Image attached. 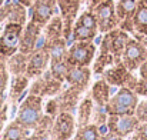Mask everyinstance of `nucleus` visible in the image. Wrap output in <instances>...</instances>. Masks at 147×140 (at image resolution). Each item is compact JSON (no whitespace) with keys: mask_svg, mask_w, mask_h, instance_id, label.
Listing matches in <instances>:
<instances>
[{"mask_svg":"<svg viewBox=\"0 0 147 140\" xmlns=\"http://www.w3.org/2000/svg\"><path fill=\"white\" fill-rule=\"evenodd\" d=\"M30 130H26L24 127H22L17 122H11L9 123L3 132H1V136L0 140H24V137L29 135Z\"/></svg>","mask_w":147,"mask_h":140,"instance_id":"393cba45","label":"nucleus"},{"mask_svg":"<svg viewBox=\"0 0 147 140\" xmlns=\"http://www.w3.org/2000/svg\"><path fill=\"white\" fill-rule=\"evenodd\" d=\"M61 85L63 82L53 77V74L47 69L42 76L34 79V82L30 85L29 93L40 96V97H54L61 92Z\"/></svg>","mask_w":147,"mask_h":140,"instance_id":"0eeeda50","label":"nucleus"},{"mask_svg":"<svg viewBox=\"0 0 147 140\" xmlns=\"http://www.w3.org/2000/svg\"><path fill=\"white\" fill-rule=\"evenodd\" d=\"M107 117H109V113L106 112V107L104 106H94V110H93V123L97 124V126H101L104 123H107Z\"/></svg>","mask_w":147,"mask_h":140,"instance_id":"473e14b6","label":"nucleus"},{"mask_svg":"<svg viewBox=\"0 0 147 140\" xmlns=\"http://www.w3.org/2000/svg\"><path fill=\"white\" fill-rule=\"evenodd\" d=\"M51 140H54V139H51Z\"/></svg>","mask_w":147,"mask_h":140,"instance_id":"5fc2aeb1","label":"nucleus"},{"mask_svg":"<svg viewBox=\"0 0 147 140\" xmlns=\"http://www.w3.org/2000/svg\"><path fill=\"white\" fill-rule=\"evenodd\" d=\"M24 140H45L42 136H39V135H36L34 132L32 133V135H27L26 137H24Z\"/></svg>","mask_w":147,"mask_h":140,"instance_id":"37998d69","label":"nucleus"},{"mask_svg":"<svg viewBox=\"0 0 147 140\" xmlns=\"http://www.w3.org/2000/svg\"><path fill=\"white\" fill-rule=\"evenodd\" d=\"M0 124H3V123H0Z\"/></svg>","mask_w":147,"mask_h":140,"instance_id":"864d4df0","label":"nucleus"},{"mask_svg":"<svg viewBox=\"0 0 147 140\" xmlns=\"http://www.w3.org/2000/svg\"><path fill=\"white\" fill-rule=\"evenodd\" d=\"M147 59V47L140 43L137 39H131L127 42L126 49L121 54V62L130 72L139 70V67L143 64V62Z\"/></svg>","mask_w":147,"mask_h":140,"instance_id":"1a4fd4ad","label":"nucleus"},{"mask_svg":"<svg viewBox=\"0 0 147 140\" xmlns=\"http://www.w3.org/2000/svg\"><path fill=\"white\" fill-rule=\"evenodd\" d=\"M63 30H64V24H63V17L59 14H54L49 20V23L45 26V37H46V43L50 40L63 37Z\"/></svg>","mask_w":147,"mask_h":140,"instance_id":"5701e85b","label":"nucleus"},{"mask_svg":"<svg viewBox=\"0 0 147 140\" xmlns=\"http://www.w3.org/2000/svg\"><path fill=\"white\" fill-rule=\"evenodd\" d=\"M101 1H104V0H89V10H93L97 4H100Z\"/></svg>","mask_w":147,"mask_h":140,"instance_id":"c03bdc74","label":"nucleus"},{"mask_svg":"<svg viewBox=\"0 0 147 140\" xmlns=\"http://www.w3.org/2000/svg\"><path fill=\"white\" fill-rule=\"evenodd\" d=\"M19 1H20L23 6H26V7H30V6H32V4H33L36 0H19Z\"/></svg>","mask_w":147,"mask_h":140,"instance_id":"49530a36","label":"nucleus"},{"mask_svg":"<svg viewBox=\"0 0 147 140\" xmlns=\"http://www.w3.org/2000/svg\"><path fill=\"white\" fill-rule=\"evenodd\" d=\"M4 7L7 11V22L19 23V24H26L27 13H26V6H23L19 0H7L4 1Z\"/></svg>","mask_w":147,"mask_h":140,"instance_id":"a211bd4d","label":"nucleus"},{"mask_svg":"<svg viewBox=\"0 0 147 140\" xmlns=\"http://www.w3.org/2000/svg\"><path fill=\"white\" fill-rule=\"evenodd\" d=\"M46 47L49 50L50 54V62H54V60H63L66 57V53H67V40L64 37H59V39H54V40H50L46 43Z\"/></svg>","mask_w":147,"mask_h":140,"instance_id":"b1692460","label":"nucleus"},{"mask_svg":"<svg viewBox=\"0 0 147 140\" xmlns=\"http://www.w3.org/2000/svg\"><path fill=\"white\" fill-rule=\"evenodd\" d=\"M57 7V0H36L30 9V20L46 26L49 20L54 16Z\"/></svg>","mask_w":147,"mask_h":140,"instance_id":"4468645a","label":"nucleus"},{"mask_svg":"<svg viewBox=\"0 0 147 140\" xmlns=\"http://www.w3.org/2000/svg\"><path fill=\"white\" fill-rule=\"evenodd\" d=\"M134 92L137 93V96H143L147 97V79H139L137 80V85L134 87Z\"/></svg>","mask_w":147,"mask_h":140,"instance_id":"4c0bfd02","label":"nucleus"},{"mask_svg":"<svg viewBox=\"0 0 147 140\" xmlns=\"http://www.w3.org/2000/svg\"><path fill=\"white\" fill-rule=\"evenodd\" d=\"M43 114H45V112H43V97L29 93V96L19 106V109L16 112L14 122H17L26 130L32 132V130L36 129V126L39 124Z\"/></svg>","mask_w":147,"mask_h":140,"instance_id":"f257e3e1","label":"nucleus"},{"mask_svg":"<svg viewBox=\"0 0 147 140\" xmlns=\"http://www.w3.org/2000/svg\"><path fill=\"white\" fill-rule=\"evenodd\" d=\"M23 24L7 22L1 30L0 36V53L6 57H10L16 51H19L20 37L23 33Z\"/></svg>","mask_w":147,"mask_h":140,"instance_id":"39448f33","label":"nucleus"},{"mask_svg":"<svg viewBox=\"0 0 147 140\" xmlns=\"http://www.w3.org/2000/svg\"><path fill=\"white\" fill-rule=\"evenodd\" d=\"M129 40H130V36L127 32L121 30L120 27L113 29L103 34L100 53H111L116 57H121Z\"/></svg>","mask_w":147,"mask_h":140,"instance_id":"423d86ee","label":"nucleus"},{"mask_svg":"<svg viewBox=\"0 0 147 140\" xmlns=\"http://www.w3.org/2000/svg\"><path fill=\"white\" fill-rule=\"evenodd\" d=\"M134 32L147 34V0H137V9L133 16Z\"/></svg>","mask_w":147,"mask_h":140,"instance_id":"4be33fe9","label":"nucleus"},{"mask_svg":"<svg viewBox=\"0 0 147 140\" xmlns=\"http://www.w3.org/2000/svg\"><path fill=\"white\" fill-rule=\"evenodd\" d=\"M27 62H29V56L27 54H24L22 51H16L14 54L7 57L6 67H7L9 73L13 74V76H16V74H26Z\"/></svg>","mask_w":147,"mask_h":140,"instance_id":"6ab92c4d","label":"nucleus"},{"mask_svg":"<svg viewBox=\"0 0 147 140\" xmlns=\"http://www.w3.org/2000/svg\"><path fill=\"white\" fill-rule=\"evenodd\" d=\"M82 92L69 86L67 89L61 90L57 94V101H59V107L60 112H69V113H74L77 110L79 106V100H80Z\"/></svg>","mask_w":147,"mask_h":140,"instance_id":"dca6fc26","label":"nucleus"},{"mask_svg":"<svg viewBox=\"0 0 147 140\" xmlns=\"http://www.w3.org/2000/svg\"><path fill=\"white\" fill-rule=\"evenodd\" d=\"M76 119L73 113L60 112L53 123L51 139L54 140H70L76 133Z\"/></svg>","mask_w":147,"mask_h":140,"instance_id":"9d476101","label":"nucleus"},{"mask_svg":"<svg viewBox=\"0 0 147 140\" xmlns=\"http://www.w3.org/2000/svg\"><path fill=\"white\" fill-rule=\"evenodd\" d=\"M93 13L97 19V26L100 33H107L113 29L119 27V17L116 14V4L114 0H104L93 9Z\"/></svg>","mask_w":147,"mask_h":140,"instance_id":"20e7f679","label":"nucleus"},{"mask_svg":"<svg viewBox=\"0 0 147 140\" xmlns=\"http://www.w3.org/2000/svg\"><path fill=\"white\" fill-rule=\"evenodd\" d=\"M96 57V45L93 42H74L67 49L66 62L69 66H90Z\"/></svg>","mask_w":147,"mask_h":140,"instance_id":"7ed1b4c3","label":"nucleus"},{"mask_svg":"<svg viewBox=\"0 0 147 140\" xmlns=\"http://www.w3.org/2000/svg\"><path fill=\"white\" fill-rule=\"evenodd\" d=\"M94 106H96V103L93 101V99L90 96L84 97L79 103V106H77V127H82V126L92 123Z\"/></svg>","mask_w":147,"mask_h":140,"instance_id":"aec40b11","label":"nucleus"},{"mask_svg":"<svg viewBox=\"0 0 147 140\" xmlns=\"http://www.w3.org/2000/svg\"><path fill=\"white\" fill-rule=\"evenodd\" d=\"M133 72H130L124 63L120 60V62H116L111 67H107L103 73V79L110 85V86H117V87H126L129 79L131 77Z\"/></svg>","mask_w":147,"mask_h":140,"instance_id":"2eb2a0df","label":"nucleus"},{"mask_svg":"<svg viewBox=\"0 0 147 140\" xmlns=\"http://www.w3.org/2000/svg\"><path fill=\"white\" fill-rule=\"evenodd\" d=\"M0 36H1V29H0Z\"/></svg>","mask_w":147,"mask_h":140,"instance_id":"603ef678","label":"nucleus"},{"mask_svg":"<svg viewBox=\"0 0 147 140\" xmlns=\"http://www.w3.org/2000/svg\"><path fill=\"white\" fill-rule=\"evenodd\" d=\"M121 57H116L111 53H100L97 57H94V64H93V73L94 74H103L104 70L109 66H113L116 62H120Z\"/></svg>","mask_w":147,"mask_h":140,"instance_id":"cd10ccee","label":"nucleus"},{"mask_svg":"<svg viewBox=\"0 0 147 140\" xmlns=\"http://www.w3.org/2000/svg\"><path fill=\"white\" fill-rule=\"evenodd\" d=\"M77 23L86 26V27H90V29H94V30H98V26H97V19L93 13V10H86L83 11L77 19H76Z\"/></svg>","mask_w":147,"mask_h":140,"instance_id":"2f4dec72","label":"nucleus"},{"mask_svg":"<svg viewBox=\"0 0 147 140\" xmlns=\"http://www.w3.org/2000/svg\"><path fill=\"white\" fill-rule=\"evenodd\" d=\"M29 85H30V77L27 74H16L11 77L9 96H10V101L13 103V106H16V103L22 99V96L27 90Z\"/></svg>","mask_w":147,"mask_h":140,"instance_id":"f3484780","label":"nucleus"},{"mask_svg":"<svg viewBox=\"0 0 147 140\" xmlns=\"http://www.w3.org/2000/svg\"><path fill=\"white\" fill-rule=\"evenodd\" d=\"M101 140H124V137L116 135V133H111V132H107L104 136H101Z\"/></svg>","mask_w":147,"mask_h":140,"instance_id":"58836bf2","label":"nucleus"},{"mask_svg":"<svg viewBox=\"0 0 147 140\" xmlns=\"http://www.w3.org/2000/svg\"><path fill=\"white\" fill-rule=\"evenodd\" d=\"M7 20V11H6V7H4V4L0 7V23H3V22H6Z\"/></svg>","mask_w":147,"mask_h":140,"instance_id":"79ce46f5","label":"nucleus"},{"mask_svg":"<svg viewBox=\"0 0 147 140\" xmlns=\"http://www.w3.org/2000/svg\"><path fill=\"white\" fill-rule=\"evenodd\" d=\"M92 80V70L89 66H69L66 73V80L69 86L80 90L82 93L87 90Z\"/></svg>","mask_w":147,"mask_h":140,"instance_id":"ddd939ff","label":"nucleus"},{"mask_svg":"<svg viewBox=\"0 0 147 140\" xmlns=\"http://www.w3.org/2000/svg\"><path fill=\"white\" fill-rule=\"evenodd\" d=\"M136 9H137V0H119L116 3V14L120 22L133 19Z\"/></svg>","mask_w":147,"mask_h":140,"instance_id":"a878e982","label":"nucleus"},{"mask_svg":"<svg viewBox=\"0 0 147 140\" xmlns=\"http://www.w3.org/2000/svg\"><path fill=\"white\" fill-rule=\"evenodd\" d=\"M4 1H6V0H0V7H1V6L4 4Z\"/></svg>","mask_w":147,"mask_h":140,"instance_id":"8fccbe9b","label":"nucleus"},{"mask_svg":"<svg viewBox=\"0 0 147 140\" xmlns=\"http://www.w3.org/2000/svg\"><path fill=\"white\" fill-rule=\"evenodd\" d=\"M139 104V96L134 90L120 87L117 93L111 96L106 103V112L109 114H134Z\"/></svg>","mask_w":147,"mask_h":140,"instance_id":"f03ea898","label":"nucleus"},{"mask_svg":"<svg viewBox=\"0 0 147 140\" xmlns=\"http://www.w3.org/2000/svg\"><path fill=\"white\" fill-rule=\"evenodd\" d=\"M134 39H137L140 43H143L147 47V34H140V33H136L134 32Z\"/></svg>","mask_w":147,"mask_h":140,"instance_id":"a19ab883","label":"nucleus"},{"mask_svg":"<svg viewBox=\"0 0 147 140\" xmlns=\"http://www.w3.org/2000/svg\"><path fill=\"white\" fill-rule=\"evenodd\" d=\"M139 74L142 79H147V59L143 62V64L139 67Z\"/></svg>","mask_w":147,"mask_h":140,"instance_id":"ea45409f","label":"nucleus"},{"mask_svg":"<svg viewBox=\"0 0 147 140\" xmlns=\"http://www.w3.org/2000/svg\"><path fill=\"white\" fill-rule=\"evenodd\" d=\"M45 113L49 114L51 117L56 119V116L60 113V107H59V101H57V97H51L50 100H47L46 106H45Z\"/></svg>","mask_w":147,"mask_h":140,"instance_id":"72a5a7b5","label":"nucleus"},{"mask_svg":"<svg viewBox=\"0 0 147 140\" xmlns=\"http://www.w3.org/2000/svg\"><path fill=\"white\" fill-rule=\"evenodd\" d=\"M6 63H7V57H6V56H3V54L0 53V69H1V67H4V66H6Z\"/></svg>","mask_w":147,"mask_h":140,"instance_id":"de8ad7c7","label":"nucleus"},{"mask_svg":"<svg viewBox=\"0 0 147 140\" xmlns=\"http://www.w3.org/2000/svg\"><path fill=\"white\" fill-rule=\"evenodd\" d=\"M100 140H101V139H100Z\"/></svg>","mask_w":147,"mask_h":140,"instance_id":"6e6d98bb","label":"nucleus"},{"mask_svg":"<svg viewBox=\"0 0 147 140\" xmlns=\"http://www.w3.org/2000/svg\"><path fill=\"white\" fill-rule=\"evenodd\" d=\"M9 79H10V73L7 70V67H1L0 69V93L6 92L7 90V86H9Z\"/></svg>","mask_w":147,"mask_h":140,"instance_id":"c9c22d12","label":"nucleus"},{"mask_svg":"<svg viewBox=\"0 0 147 140\" xmlns=\"http://www.w3.org/2000/svg\"><path fill=\"white\" fill-rule=\"evenodd\" d=\"M3 129H4V124H0V136H1V132H3Z\"/></svg>","mask_w":147,"mask_h":140,"instance_id":"09e8293b","label":"nucleus"},{"mask_svg":"<svg viewBox=\"0 0 147 140\" xmlns=\"http://www.w3.org/2000/svg\"><path fill=\"white\" fill-rule=\"evenodd\" d=\"M4 104H6V92L0 93V110L4 107Z\"/></svg>","mask_w":147,"mask_h":140,"instance_id":"a18cd8bd","label":"nucleus"},{"mask_svg":"<svg viewBox=\"0 0 147 140\" xmlns=\"http://www.w3.org/2000/svg\"><path fill=\"white\" fill-rule=\"evenodd\" d=\"M134 116L137 117V120L140 123H147V100L139 101V104L134 110Z\"/></svg>","mask_w":147,"mask_h":140,"instance_id":"f704fd0d","label":"nucleus"},{"mask_svg":"<svg viewBox=\"0 0 147 140\" xmlns=\"http://www.w3.org/2000/svg\"><path fill=\"white\" fill-rule=\"evenodd\" d=\"M74 136L77 139H83V140H100L101 139L100 129H98L97 124H94V123H89L86 126L77 127Z\"/></svg>","mask_w":147,"mask_h":140,"instance_id":"c85d7f7f","label":"nucleus"},{"mask_svg":"<svg viewBox=\"0 0 147 140\" xmlns=\"http://www.w3.org/2000/svg\"><path fill=\"white\" fill-rule=\"evenodd\" d=\"M50 66V54L47 47H42L39 50H34L32 54H29V62H27V70L26 74L30 79H36L42 76L47 67Z\"/></svg>","mask_w":147,"mask_h":140,"instance_id":"f8f14e48","label":"nucleus"},{"mask_svg":"<svg viewBox=\"0 0 147 140\" xmlns=\"http://www.w3.org/2000/svg\"><path fill=\"white\" fill-rule=\"evenodd\" d=\"M98 30L86 27L77 22H74L73 24V30H71V36L74 42H93L97 36Z\"/></svg>","mask_w":147,"mask_h":140,"instance_id":"bb28decb","label":"nucleus"},{"mask_svg":"<svg viewBox=\"0 0 147 140\" xmlns=\"http://www.w3.org/2000/svg\"><path fill=\"white\" fill-rule=\"evenodd\" d=\"M53 123H54V117H51L49 114H43V117L40 119L39 124L36 126V129L33 130L36 135L42 136L45 140L51 139V129H53Z\"/></svg>","mask_w":147,"mask_h":140,"instance_id":"c756f323","label":"nucleus"},{"mask_svg":"<svg viewBox=\"0 0 147 140\" xmlns=\"http://www.w3.org/2000/svg\"><path fill=\"white\" fill-rule=\"evenodd\" d=\"M106 124L109 132L116 133L121 137H127L136 132L140 122L134 114H109Z\"/></svg>","mask_w":147,"mask_h":140,"instance_id":"6e6552de","label":"nucleus"},{"mask_svg":"<svg viewBox=\"0 0 147 140\" xmlns=\"http://www.w3.org/2000/svg\"><path fill=\"white\" fill-rule=\"evenodd\" d=\"M74 140H83V139H77V137H74Z\"/></svg>","mask_w":147,"mask_h":140,"instance_id":"3c124183","label":"nucleus"},{"mask_svg":"<svg viewBox=\"0 0 147 140\" xmlns=\"http://www.w3.org/2000/svg\"><path fill=\"white\" fill-rule=\"evenodd\" d=\"M110 90H111V86L104 79H100L90 89V97L93 99V101L97 106H106V103L111 97L110 96Z\"/></svg>","mask_w":147,"mask_h":140,"instance_id":"412c9836","label":"nucleus"},{"mask_svg":"<svg viewBox=\"0 0 147 140\" xmlns=\"http://www.w3.org/2000/svg\"><path fill=\"white\" fill-rule=\"evenodd\" d=\"M43 27L39 23H34L33 20H30L29 23L24 24L23 27V33L20 37V45H19V51L24 53V54H32L40 42L42 33H43Z\"/></svg>","mask_w":147,"mask_h":140,"instance_id":"9b49d317","label":"nucleus"},{"mask_svg":"<svg viewBox=\"0 0 147 140\" xmlns=\"http://www.w3.org/2000/svg\"><path fill=\"white\" fill-rule=\"evenodd\" d=\"M67 69H69V64H67L66 59H63V60H54V62H50V66H49L50 73L53 74V77H56V79H57V80H60V82H64V80H66Z\"/></svg>","mask_w":147,"mask_h":140,"instance_id":"7c9ffc66","label":"nucleus"},{"mask_svg":"<svg viewBox=\"0 0 147 140\" xmlns=\"http://www.w3.org/2000/svg\"><path fill=\"white\" fill-rule=\"evenodd\" d=\"M131 140H147V123H140L136 132L131 135Z\"/></svg>","mask_w":147,"mask_h":140,"instance_id":"e433bc0d","label":"nucleus"}]
</instances>
